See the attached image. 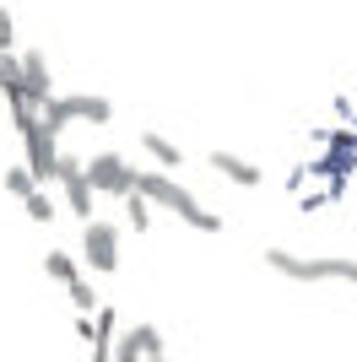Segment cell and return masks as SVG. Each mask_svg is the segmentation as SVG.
I'll return each mask as SVG.
<instances>
[{
  "label": "cell",
  "mask_w": 357,
  "mask_h": 362,
  "mask_svg": "<svg viewBox=\"0 0 357 362\" xmlns=\"http://www.w3.org/2000/svg\"><path fill=\"white\" fill-rule=\"evenodd\" d=\"M135 195H147L152 206H163V211H174L178 222L184 227H195V233H222V216L217 211H206V206H200V200L190 195V189H184V184H174L163 173V168H135Z\"/></svg>",
  "instance_id": "1"
},
{
  "label": "cell",
  "mask_w": 357,
  "mask_h": 362,
  "mask_svg": "<svg viewBox=\"0 0 357 362\" xmlns=\"http://www.w3.org/2000/svg\"><path fill=\"white\" fill-rule=\"evenodd\" d=\"M266 265L287 281H352L357 287V259H341V255H325V259H303L293 249H266Z\"/></svg>",
  "instance_id": "2"
},
{
  "label": "cell",
  "mask_w": 357,
  "mask_h": 362,
  "mask_svg": "<svg viewBox=\"0 0 357 362\" xmlns=\"http://www.w3.org/2000/svg\"><path fill=\"white\" fill-rule=\"evenodd\" d=\"M38 114H44V124L60 136V130L76 124V119H81V124H108V119H114V103H108V98H60V92H55Z\"/></svg>",
  "instance_id": "3"
},
{
  "label": "cell",
  "mask_w": 357,
  "mask_h": 362,
  "mask_svg": "<svg viewBox=\"0 0 357 362\" xmlns=\"http://www.w3.org/2000/svg\"><path fill=\"white\" fill-rule=\"evenodd\" d=\"M87 168V184H92V195H114V200H125V195H135V168L119 157V151H98L92 163H81Z\"/></svg>",
  "instance_id": "4"
},
{
  "label": "cell",
  "mask_w": 357,
  "mask_h": 362,
  "mask_svg": "<svg viewBox=\"0 0 357 362\" xmlns=\"http://www.w3.org/2000/svg\"><path fill=\"white\" fill-rule=\"evenodd\" d=\"M81 259H87L98 276L119 271V227H114V222H103V216L81 222Z\"/></svg>",
  "instance_id": "5"
},
{
  "label": "cell",
  "mask_w": 357,
  "mask_h": 362,
  "mask_svg": "<svg viewBox=\"0 0 357 362\" xmlns=\"http://www.w3.org/2000/svg\"><path fill=\"white\" fill-rule=\"evenodd\" d=\"M55 184H60V195H65V211H71L76 222H92V184H87V168L76 163V157H65V151H60Z\"/></svg>",
  "instance_id": "6"
},
{
  "label": "cell",
  "mask_w": 357,
  "mask_h": 362,
  "mask_svg": "<svg viewBox=\"0 0 357 362\" xmlns=\"http://www.w3.org/2000/svg\"><path fill=\"white\" fill-rule=\"evenodd\" d=\"M22 92H28L33 108H44L49 98H55V87H49V65L38 49H22Z\"/></svg>",
  "instance_id": "7"
},
{
  "label": "cell",
  "mask_w": 357,
  "mask_h": 362,
  "mask_svg": "<svg viewBox=\"0 0 357 362\" xmlns=\"http://www.w3.org/2000/svg\"><path fill=\"white\" fill-rule=\"evenodd\" d=\"M211 168H217L227 184H238V189H260V184H266V168H254L249 157H233V151H211Z\"/></svg>",
  "instance_id": "8"
},
{
  "label": "cell",
  "mask_w": 357,
  "mask_h": 362,
  "mask_svg": "<svg viewBox=\"0 0 357 362\" xmlns=\"http://www.w3.org/2000/svg\"><path fill=\"white\" fill-rule=\"evenodd\" d=\"M141 151H147L157 168H184V151H178L168 136H157V130H141Z\"/></svg>",
  "instance_id": "9"
},
{
  "label": "cell",
  "mask_w": 357,
  "mask_h": 362,
  "mask_svg": "<svg viewBox=\"0 0 357 362\" xmlns=\"http://www.w3.org/2000/svg\"><path fill=\"white\" fill-rule=\"evenodd\" d=\"M44 276L60 281V287H71L76 276H81V265H76V255H65V249H49L44 255Z\"/></svg>",
  "instance_id": "10"
},
{
  "label": "cell",
  "mask_w": 357,
  "mask_h": 362,
  "mask_svg": "<svg viewBox=\"0 0 357 362\" xmlns=\"http://www.w3.org/2000/svg\"><path fill=\"white\" fill-rule=\"evenodd\" d=\"M33 189H38V179H33V173H28V163H11V168H6V195L28 200Z\"/></svg>",
  "instance_id": "11"
},
{
  "label": "cell",
  "mask_w": 357,
  "mask_h": 362,
  "mask_svg": "<svg viewBox=\"0 0 357 362\" xmlns=\"http://www.w3.org/2000/svg\"><path fill=\"white\" fill-rule=\"evenodd\" d=\"M65 292H71L76 314H98V308H103V303H98V292H92V281H87V276H76V281H71Z\"/></svg>",
  "instance_id": "12"
},
{
  "label": "cell",
  "mask_w": 357,
  "mask_h": 362,
  "mask_svg": "<svg viewBox=\"0 0 357 362\" xmlns=\"http://www.w3.org/2000/svg\"><path fill=\"white\" fill-rule=\"evenodd\" d=\"M135 335H141V357L147 362H168V346H163V335H157V325H135Z\"/></svg>",
  "instance_id": "13"
},
{
  "label": "cell",
  "mask_w": 357,
  "mask_h": 362,
  "mask_svg": "<svg viewBox=\"0 0 357 362\" xmlns=\"http://www.w3.org/2000/svg\"><path fill=\"white\" fill-rule=\"evenodd\" d=\"M125 222H130L135 233H147L152 227V200L147 195H125Z\"/></svg>",
  "instance_id": "14"
},
{
  "label": "cell",
  "mask_w": 357,
  "mask_h": 362,
  "mask_svg": "<svg viewBox=\"0 0 357 362\" xmlns=\"http://www.w3.org/2000/svg\"><path fill=\"white\" fill-rule=\"evenodd\" d=\"M114 362H147V357H141V335H135V325L114 335Z\"/></svg>",
  "instance_id": "15"
},
{
  "label": "cell",
  "mask_w": 357,
  "mask_h": 362,
  "mask_svg": "<svg viewBox=\"0 0 357 362\" xmlns=\"http://www.w3.org/2000/svg\"><path fill=\"white\" fill-rule=\"evenodd\" d=\"M22 211H28V216H33V222H49V216H55V200H49V195H44V184H38V189H33V195H28V200H22Z\"/></svg>",
  "instance_id": "16"
},
{
  "label": "cell",
  "mask_w": 357,
  "mask_h": 362,
  "mask_svg": "<svg viewBox=\"0 0 357 362\" xmlns=\"http://www.w3.org/2000/svg\"><path fill=\"white\" fill-rule=\"evenodd\" d=\"M6 49H16V22H11V11L0 6V54H6Z\"/></svg>",
  "instance_id": "17"
}]
</instances>
